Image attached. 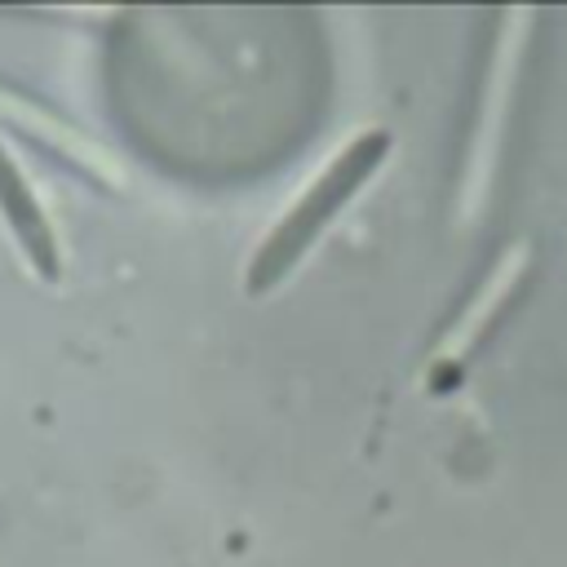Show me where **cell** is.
Masks as SVG:
<instances>
[{
  "label": "cell",
  "instance_id": "5",
  "mask_svg": "<svg viewBox=\"0 0 567 567\" xmlns=\"http://www.w3.org/2000/svg\"><path fill=\"white\" fill-rule=\"evenodd\" d=\"M527 261H532L527 244H509V248L492 261V270L483 275V284L470 292V301L456 310V319H452L447 332L439 337V346H434V354H430L434 368L461 363V359L483 341V332L492 328V319H496V315L505 310V301L514 297V288H518V279H523V270H527Z\"/></svg>",
  "mask_w": 567,
  "mask_h": 567
},
{
  "label": "cell",
  "instance_id": "2",
  "mask_svg": "<svg viewBox=\"0 0 567 567\" xmlns=\"http://www.w3.org/2000/svg\"><path fill=\"white\" fill-rule=\"evenodd\" d=\"M505 31L492 49V66L483 80V106H478V124L470 137V155H465V173H461V217H478L487 204V186L501 159V142H505V120H509V102H514V80H518V58L527 49V22L532 9H505L501 13Z\"/></svg>",
  "mask_w": 567,
  "mask_h": 567
},
{
  "label": "cell",
  "instance_id": "3",
  "mask_svg": "<svg viewBox=\"0 0 567 567\" xmlns=\"http://www.w3.org/2000/svg\"><path fill=\"white\" fill-rule=\"evenodd\" d=\"M0 120H4L13 133L31 137V146H44L49 155H58L62 164H71L75 173L93 177L97 186H120L115 159H111L89 133L71 128V124H66L62 115H53L49 106H40V102H31V97H22V93H13V89H0Z\"/></svg>",
  "mask_w": 567,
  "mask_h": 567
},
{
  "label": "cell",
  "instance_id": "1",
  "mask_svg": "<svg viewBox=\"0 0 567 567\" xmlns=\"http://www.w3.org/2000/svg\"><path fill=\"white\" fill-rule=\"evenodd\" d=\"M390 155V133L385 128H363L354 133L315 177L310 186L279 213V221L261 235L257 252L244 266V292L248 297H266L270 288H279L301 257L319 244V235L337 221V213L363 190V182L385 164Z\"/></svg>",
  "mask_w": 567,
  "mask_h": 567
},
{
  "label": "cell",
  "instance_id": "4",
  "mask_svg": "<svg viewBox=\"0 0 567 567\" xmlns=\"http://www.w3.org/2000/svg\"><path fill=\"white\" fill-rule=\"evenodd\" d=\"M0 217L22 252V261L44 279V284H58L62 279V244H58V230L35 195V186L27 182V173L18 168V159L9 155V146L0 142Z\"/></svg>",
  "mask_w": 567,
  "mask_h": 567
}]
</instances>
